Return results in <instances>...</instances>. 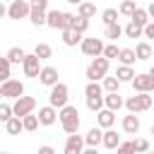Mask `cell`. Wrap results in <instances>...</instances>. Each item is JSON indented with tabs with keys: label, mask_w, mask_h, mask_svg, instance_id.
Listing matches in <instances>:
<instances>
[{
	"label": "cell",
	"mask_w": 154,
	"mask_h": 154,
	"mask_svg": "<svg viewBox=\"0 0 154 154\" xmlns=\"http://www.w3.org/2000/svg\"><path fill=\"white\" fill-rule=\"evenodd\" d=\"M58 120H60V125H63V130L70 135V132H77L79 130V111H77V106H70V103H65L63 108H58Z\"/></svg>",
	"instance_id": "6da1fadb"
},
{
	"label": "cell",
	"mask_w": 154,
	"mask_h": 154,
	"mask_svg": "<svg viewBox=\"0 0 154 154\" xmlns=\"http://www.w3.org/2000/svg\"><path fill=\"white\" fill-rule=\"evenodd\" d=\"M152 103L154 99L149 96V91H137L123 101V108H128V113H142V111H149Z\"/></svg>",
	"instance_id": "7a4b0ae2"
},
{
	"label": "cell",
	"mask_w": 154,
	"mask_h": 154,
	"mask_svg": "<svg viewBox=\"0 0 154 154\" xmlns=\"http://www.w3.org/2000/svg\"><path fill=\"white\" fill-rule=\"evenodd\" d=\"M75 22V14L72 12H63V10H46V26L51 29H70Z\"/></svg>",
	"instance_id": "3957f363"
},
{
	"label": "cell",
	"mask_w": 154,
	"mask_h": 154,
	"mask_svg": "<svg viewBox=\"0 0 154 154\" xmlns=\"http://www.w3.org/2000/svg\"><path fill=\"white\" fill-rule=\"evenodd\" d=\"M108 58H103V55H96V58H91V63H89V67H87V79L89 82H101L106 75H108Z\"/></svg>",
	"instance_id": "277c9868"
},
{
	"label": "cell",
	"mask_w": 154,
	"mask_h": 154,
	"mask_svg": "<svg viewBox=\"0 0 154 154\" xmlns=\"http://www.w3.org/2000/svg\"><path fill=\"white\" fill-rule=\"evenodd\" d=\"M48 89H51V91H48V103L55 106V108H63V106L67 103V99H70V89H67V84L55 82V84L48 87Z\"/></svg>",
	"instance_id": "5b68a950"
},
{
	"label": "cell",
	"mask_w": 154,
	"mask_h": 154,
	"mask_svg": "<svg viewBox=\"0 0 154 154\" xmlns=\"http://www.w3.org/2000/svg\"><path fill=\"white\" fill-rule=\"evenodd\" d=\"M34 108H36V99L34 96H17L14 99V103H12V113L14 116H26V113H34Z\"/></svg>",
	"instance_id": "8992f818"
},
{
	"label": "cell",
	"mask_w": 154,
	"mask_h": 154,
	"mask_svg": "<svg viewBox=\"0 0 154 154\" xmlns=\"http://www.w3.org/2000/svg\"><path fill=\"white\" fill-rule=\"evenodd\" d=\"M0 94H2L5 99H17V96L24 94V82L10 77V79H5V82L0 84Z\"/></svg>",
	"instance_id": "52a82bcc"
},
{
	"label": "cell",
	"mask_w": 154,
	"mask_h": 154,
	"mask_svg": "<svg viewBox=\"0 0 154 154\" xmlns=\"http://www.w3.org/2000/svg\"><path fill=\"white\" fill-rule=\"evenodd\" d=\"M79 48H82V53H84L87 58H96V55H101V51H103V41H101V38H84V36H82Z\"/></svg>",
	"instance_id": "ba28073f"
},
{
	"label": "cell",
	"mask_w": 154,
	"mask_h": 154,
	"mask_svg": "<svg viewBox=\"0 0 154 154\" xmlns=\"http://www.w3.org/2000/svg\"><path fill=\"white\" fill-rule=\"evenodd\" d=\"M22 70H24V77H38V70H41V58L36 53H26L24 60H22Z\"/></svg>",
	"instance_id": "9c48e42d"
},
{
	"label": "cell",
	"mask_w": 154,
	"mask_h": 154,
	"mask_svg": "<svg viewBox=\"0 0 154 154\" xmlns=\"http://www.w3.org/2000/svg\"><path fill=\"white\" fill-rule=\"evenodd\" d=\"M130 84H132V89L135 91H154V77L149 75V72H142V75H135L132 79H130Z\"/></svg>",
	"instance_id": "30bf717a"
},
{
	"label": "cell",
	"mask_w": 154,
	"mask_h": 154,
	"mask_svg": "<svg viewBox=\"0 0 154 154\" xmlns=\"http://www.w3.org/2000/svg\"><path fill=\"white\" fill-rule=\"evenodd\" d=\"M29 2L26 0H12V5L7 7V17L10 19H26L29 17Z\"/></svg>",
	"instance_id": "8fae6325"
},
{
	"label": "cell",
	"mask_w": 154,
	"mask_h": 154,
	"mask_svg": "<svg viewBox=\"0 0 154 154\" xmlns=\"http://www.w3.org/2000/svg\"><path fill=\"white\" fill-rule=\"evenodd\" d=\"M36 116H38V125L51 128V125H55V123H58V108H55V106H51V103H48V106H41Z\"/></svg>",
	"instance_id": "7c38bea8"
},
{
	"label": "cell",
	"mask_w": 154,
	"mask_h": 154,
	"mask_svg": "<svg viewBox=\"0 0 154 154\" xmlns=\"http://www.w3.org/2000/svg\"><path fill=\"white\" fill-rule=\"evenodd\" d=\"M84 152V135L70 132L65 140V154H82Z\"/></svg>",
	"instance_id": "4fadbf2b"
},
{
	"label": "cell",
	"mask_w": 154,
	"mask_h": 154,
	"mask_svg": "<svg viewBox=\"0 0 154 154\" xmlns=\"http://www.w3.org/2000/svg\"><path fill=\"white\" fill-rule=\"evenodd\" d=\"M58 67H53V65H41V70H38V82L43 84V87H53L55 82H58Z\"/></svg>",
	"instance_id": "5bb4252c"
},
{
	"label": "cell",
	"mask_w": 154,
	"mask_h": 154,
	"mask_svg": "<svg viewBox=\"0 0 154 154\" xmlns=\"http://www.w3.org/2000/svg\"><path fill=\"white\" fill-rule=\"evenodd\" d=\"M96 123H99V128H113V123H116V111H111V108H99L96 111Z\"/></svg>",
	"instance_id": "9a60e30c"
},
{
	"label": "cell",
	"mask_w": 154,
	"mask_h": 154,
	"mask_svg": "<svg viewBox=\"0 0 154 154\" xmlns=\"http://www.w3.org/2000/svg\"><path fill=\"white\" fill-rule=\"evenodd\" d=\"M123 101H125V99H123L118 91H106V94H103V106L111 108V111H120V108H123Z\"/></svg>",
	"instance_id": "2e32d148"
},
{
	"label": "cell",
	"mask_w": 154,
	"mask_h": 154,
	"mask_svg": "<svg viewBox=\"0 0 154 154\" xmlns=\"http://www.w3.org/2000/svg\"><path fill=\"white\" fill-rule=\"evenodd\" d=\"M123 132H128V135H137L140 132V118L135 113L123 116Z\"/></svg>",
	"instance_id": "e0dca14e"
},
{
	"label": "cell",
	"mask_w": 154,
	"mask_h": 154,
	"mask_svg": "<svg viewBox=\"0 0 154 154\" xmlns=\"http://www.w3.org/2000/svg\"><path fill=\"white\" fill-rule=\"evenodd\" d=\"M101 144H103L106 149H116V147L120 144V135H118L113 128H106V130H103V137H101Z\"/></svg>",
	"instance_id": "ac0fdd59"
},
{
	"label": "cell",
	"mask_w": 154,
	"mask_h": 154,
	"mask_svg": "<svg viewBox=\"0 0 154 154\" xmlns=\"http://www.w3.org/2000/svg\"><path fill=\"white\" fill-rule=\"evenodd\" d=\"M101 137H103V128H91L87 135H84V147H99L101 144Z\"/></svg>",
	"instance_id": "d6986e66"
},
{
	"label": "cell",
	"mask_w": 154,
	"mask_h": 154,
	"mask_svg": "<svg viewBox=\"0 0 154 154\" xmlns=\"http://www.w3.org/2000/svg\"><path fill=\"white\" fill-rule=\"evenodd\" d=\"M5 130H7V135H19V132L24 130V125H22V118L12 113V118H7V120H5Z\"/></svg>",
	"instance_id": "ffe728a7"
},
{
	"label": "cell",
	"mask_w": 154,
	"mask_h": 154,
	"mask_svg": "<svg viewBox=\"0 0 154 154\" xmlns=\"http://www.w3.org/2000/svg\"><path fill=\"white\" fill-rule=\"evenodd\" d=\"M79 41H82V34H79V31H75V29H63V43H65V46L72 48V46H77Z\"/></svg>",
	"instance_id": "44dd1931"
},
{
	"label": "cell",
	"mask_w": 154,
	"mask_h": 154,
	"mask_svg": "<svg viewBox=\"0 0 154 154\" xmlns=\"http://www.w3.org/2000/svg\"><path fill=\"white\" fill-rule=\"evenodd\" d=\"M24 55H26V53H24V48H19V46H12V48L7 51V55H5V58L10 60V65H22Z\"/></svg>",
	"instance_id": "7402d4cb"
},
{
	"label": "cell",
	"mask_w": 154,
	"mask_h": 154,
	"mask_svg": "<svg viewBox=\"0 0 154 154\" xmlns=\"http://www.w3.org/2000/svg\"><path fill=\"white\" fill-rule=\"evenodd\" d=\"M77 14H79V17H87V19H91V17L96 14V5H94V2H87V0H82V2L77 5Z\"/></svg>",
	"instance_id": "603a6c76"
},
{
	"label": "cell",
	"mask_w": 154,
	"mask_h": 154,
	"mask_svg": "<svg viewBox=\"0 0 154 154\" xmlns=\"http://www.w3.org/2000/svg\"><path fill=\"white\" fill-rule=\"evenodd\" d=\"M116 60H120L123 65H135V60H137V55H135V48H120Z\"/></svg>",
	"instance_id": "cb8c5ba5"
},
{
	"label": "cell",
	"mask_w": 154,
	"mask_h": 154,
	"mask_svg": "<svg viewBox=\"0 0 154 154\" xmlns=\"http://www.w3.org/2000/svg\"><path fill=\"white\" fill-rule=\"evenodd\" d=\"M103 36H106V38H111V41H118V38L123 36V26H120L118 22H113V24H106V31H103Z\"/></svg>",
	"instance_id": "d4e9b609"
},
{
	"label": "cell",
	"mask_w": 154,
	"mask_h": 154,
	"mask_svg": "<svg viewBox=\"0 0 154 154\" xmlns=\"http://www.w3.org/2000/svg\"><path fill=\"white\" fill-rule=\"evenodd\" d=\"M123 34H125L128 38H142V26H140V24H135V22L130 19V22L123 26Z\"/></svg>",
	"instance_id": "484cf974"
},
{
	"label": "cell",
	"mask_w": 154,
	"mask_h": 154,
	"mask_svg": "<svg viewBox=\"0 0 154 154\" xmlns=\"http://www.w3.org/2000/svg\"><path fill=\"white\" fill-rule=\"evenodd\" d=\"M135 55H137V60H149L152 58V46L147 41H140L135 46Z\"/></svg>",
	"instance_id": "4316f807"
},
{
	"label": "cell",
	"mask_w": 154,
	"mask_h": 154,
	"mask_svg": "<svg viewBox=\"0 0 154 154\" xmlns=\"http://www.w3.org/2000/svg\"><path fill=\"white\" fill-rule=\"evenodd\" d=\"M116 77L120 79V84H123V82H130V79L135 77V70H132V65H123V63H120V67L116 70Z\"/></svg>",
	"instance_id": "83f0119b"
},
{
	"label": "cell",
	"mask_w": 154,
	"mask_h": 154,
	"mask_svg": "<svg viewBox=\"0 0 154 154\" xmlns=\"http://www.w3.org/2000/svg\"><path fill=\"white\" fill-rule=\"evenodd\" d=\"M22 125H24V130H26V132H34V130L38 128V116H34V113L22 116Z\"/></svg>",
	"instance_id": "f1b7e54d"
},
{
	"label": "cell",
	"mask_w": 154,
	"mask_h": 154,
	"mask_svg": "<svg viewBox=\"0 0 154 154\" xmlns=\"http://www.w3.org/2000/svg\"><path fill=\"white\" fill-rule=\"evenodd\" d=\"M130 19H132L135 24H140V26H144V24L149 22V14H147V10H142V7H135V12L130 14Z\"/></svg>",
	"instance_id": "f546056e"
},
{
	"label": "cell",
	"mask_w": 154,
	"mask_h": 154,
	"mask_svg": "<svg viewBox=\"0 0 154 154\" xmlns=\"http://www.w3.org/2000/svg\"><path fill=\"white\" fill-rule=\"evenodd\" d=\"M101 82H103V84H101V87H103V91H118V89H120V79H118L116 75H113V77H108V75H106Z\"/></svg>",
	"instance_id": "4dcf8cb0"
},
{
	"label": "cell",
	"mask_w": 154,
	"mask_h": 154,
	"mask_svg": "<svg viewBox=\"0 0 154 154\" xmlns=\"http://www.w3.org/2000/svg\"><path fill=\"white\" fill-rule=\"evenodd\" d=\"M118 17H120V12H118L116 7H108V10L101 12V22H103V24H113V22H118Z\"/></svg>",
	"instance_id": "1f68e13d"
},
{
	"label": "cell",
	"mask_w": 154,
	"mask_h": 154,
	"mask_svg": "<svg viewBox=\"0 0 154 154\" xmlns=\"http://www.w3.org/2000/svg\"><path fill=\"white\" fill-rule=\"evenodd\" d=\"M29 19L34 26H46V12L41 10H29Z\"/></svg>",
	"instance_id": "d6a6232c"
},
{
	"label": "cell",
	"mask_w": 154,
	"mask_h": 154,
	"mask_svg": "<svg viewBox=\"0 0 154 154\" xmlns=\"http://www.w3.org/2000/svg\"><path fill=\"white\" fill-rule=\"evenodd\" d=\"M70 29H75V31H79V34H84V31L89 29V19H87V17L75 14V22H72V26H70Z\"/></svg>",
	"instance_id": "836d02e7"
},
{
	"label": "cell",
	"mask_w": 154,
	"mask_h": 154,
	"mask_svg": "<svg viewBox=\"0 0 154 154\" xmlns=\"http://www.w3.org/2000/svg\"><path fill=\"white\" fill-rule=\"evenodd\" d=\"M84 96H103V87L99 82H89L84 87Z\"/></svg>",
	"instance_id": "e575fe53"
},
{
	"label": "cell",
	"mask_w": 154,
	"mask_h": 154,
	"mask_svg": "<svg viewBox=\"0 0 154 154\" xmlns=\"http://www.w3.org/2000/svg\"><path fill=\"white\" fill-rule=\"evenodd\" d=\"M135 7H137V2H135V0H123V2H120V7H118V12H120L123 17H128V19H130V14L135 12Z\"/></svg>",
	"instance_id": "d590c367"
},
{
	"label": "cell",
	"mask_w": 154,
	"mask_h": 154,
	"mask_svg": "<svg viewBox=\"0 0 154 154\" xmlns=\"http://www.w3.org/2000/svg\"><path fill=\"white\" fill-rule=\"evenodd\" d=\"M34 53H36V55H38L41 60H46V58H51V55H53V48H51L48 43H36Z\"/></svg>",
	"instance_id": "8d00e7d4"
},
{
	"label": "cell",
	"mask_w": 154,
	"mask_h": 154,
	"mask_svg": "<svg viewBox=\"0 0 154 154\" xmlns=\"http://www.w3.org/2000/svg\"><path fill=\"white\" fill-rule=\"evenodd\" d=\"M118 51H120V48H118V46H116V41H113V43H106V46H103L101 55H103V58H108V60H113V58H118Z\"/></svg>",
	"instance_id": "74e56055"
},
{
	"label": "cell",
	"mask_w": 154,
	"mask_h": 154,
	"mask_svg": "<svg viewBox=\"0 0 154 154\" xmlns=\"http://www.w3.org/2000/svg\"><path fill=\"white\" fill-rule=\"evenodd\" d=\"M87 108L89 111H99V108H103V96H87Z\"/></svg>",
	"instance_id": "f35d334b"
},
{
	"label": "cell",
	"mask_w": 154,
	"mask_h": 154,
	"mask_svg": "<svg viewBox=\"0 0 154 154\" xmlns=\"http://www.w3.org/2000/svg\"><path fill=\"white\" fill-rule=\"evenodd\" d=\"M10 67H12V65H10V60H7V58H2V60H0V84H2L5 79H10V77H12V75H10Z\"/></svg>",
	"instance_id": "ab89813d"
},
{
	"label": "cell",
	"mask_w": 154,
	"mask_h": 154,
	"mask_svg": "<svg viewBox=\"0 0 154 154\" xmlns=\"http://www.w3.org/2000/svg\"><path fill=\"white\" fill-rule=\"evenodd\" d=\"M132 152H149V140H144V137L132 140Z\"/></svg>",
	"instance_id": "60d3db41"
},
{
	"label": "cell",
	"mask_w": 154,
	"mask_h": 154,
	"mask_svg": "<svg viewBox=\"0 0 154 154\" xmlns=\"http://www.w3.org/2000/svg\"><path fill=\"white\" fill-rule=\"evenodd\" d=\"M7 118H12V106L10 103H0V123H5Z\"/></svg>",
	"instance_id": "b9f144b4"
},
{
	"label": "cell",
	"mask_w": 154,
	"mask_h": 154,
	"mask_svg": "<svg viewBox=\"0 0 154 154\" xmlns=\"http://www.w3.org/2000/svg\"><path fill=\"white\" fill-rule=\"evenodd\" d=\"M29 7H31V10L46 12V10H48V0H29Z\"/></svg>",
	"instance_id": "7bdbcfd3"
},
{
	"label": "cell",
	"mask_w": 154,
	"mask_h": 154,
	"mask_svg": "<svg viewBox=\"0 0 154 154\" xmlns=\"http://www.w3.org/2000/svg\"><path fill=\"white\" fill-rule=\"evenodd\" d=\"M142 36H144V38H154V19H149V22L142 26Z\"/></svg>",
	"instance_id": "ee69618b"
},
{
	"label": "cell",
	"mask_w": 154,
	"mask_h": 154,
	"mask_svg": "<svg viewBox=\"0 0 154 154\" xmlns=\"http://www.w3.org/2000/svg\"><path fill=\"white\" fill-rule=\"evenodd\" d=\"M116 152H120V154H130V152H132V142H120V144L116 147Z\"/></svg>",
	"instance_id": "f6af8a7d"
},
{
	"label": "cell",
	"mask_w": 154,
	"mask_h": 154,
	"mask_svg": "<svg viewBox=\"0 0 154 154\" xmlns=\"http://www.w3.org/2000/svg\"><path fill=\"white\" fill-rule=\"evenodd\" d=\"M55 149L51 147V144H43V147H38V154H53Z\"/></svg>",
	"instance_id": "bcb514c9"
},
{
	"label": "cell",
	"mask_w": 154,
	"mask_h": 154,
	"mask_svg": "<svg viewBox=\"0 0 154 154\" xmlns=\"http://www.w3.org/2000/svg\"><path fill=\"white\" fill-rule=\"evenodd\" d=\"M147 14H149V19H154V0L149 2V7H147Z\"/></svg>",
	"instance_id": "7dc6e473"
},
{
	"label": "cell",
	"mask_w": 154,
	"mask_h": 154,
	"mask_svg": "<svg viewBox=\"0 0 154 154\" xmlns=\"http://www.w3.org/2000/svg\"><path fill=\"white\" fill-rule=\"evenodd\" d=\"M2 17H7V7L0 2V19H2Z\"/></svg>",
	"instance_id": "c3c4849f"
},
{
	"label": "cell",
	"mask_w": 154,
	"mask_h": 154,
	"mask_svg": "<svg viewBox=\"0 0 154 154\" xmlns=\"http://www.w3.org/2000/svg\"><path fill=\"white\" fill-rule=\"evenodd\" d=\"M67 2H70V5H79L82 0H67Z\"/></svg>",
	"instance_id": "681fc988"
},
{
	"label": "cell",
	"mask_w": 154,
	"mask_h": 154,
	"mask_svg": "<svg viewBox=\"0 0 154 154\" xmlns=\"http://www.w3.org/2000/svg\"><path fill=\"white\" fill-rule=\"evenodd\" d=\"M149 75H152V77H154V65H152V67H149Z\"/></svg>",
	"instance_id": "f907efd6"
},
{
	"label": "cell",
	"mask_w": 154,
	"mask_h": 154,
	"mask_svg": "<svg viewBox=\"0 0 154 154\" xmlns=\"http://www.w3.org/2000/svg\"><path fill=\"white\" fill-rule=\"evenodd\" d=\"M152 135H154V123H152Z\"/></svg>",
	"instance_id": "816d5d0a"
},
{
	"label": "cell",
	"mask_w": 154,
	"mask_h": 154,
	"mask_svg": "<svg viewBox=\"0 0 154 154\" xmlns=\"http://www.w3.org/2000/svg\"><path fill=\"white\" fill-rule=\"evenodd\" d=\"M152 58H154V48H152Z\"/></svg>",
	"instance_id": "f5cc1de1"
},
{
	"label": "cell",
	"mask_w": 154,
	"mask_h": 154,
	"mask_svg": "<svg viewBox=\"0 0 154 154\" xmlns=\"http://www.w3.org/2000/svg\"><path fill=\"white\" fill-rule=\"evenodd\" d=\"M0 60H2V55H0Z\"/></svg>",
	"instance_id": "db71d44e"
},
{
	"label": "cell",
	"mask_w": 154,
	"mask_h": 154,
	"mask_svg": "<svg viewBox=\"0 0 154 154\" xmlns=\"http://www.w3.org/2000/svg\"><path fill=\"white\" fill-rule=\"evenodd\" d=\"M0 99H2V94H0Z\"/></svg>",
	"instance_id": "11a10c76"
},
{
	"label": "cell",
	"mask_w": 154,
	"mask_h": 154,
	"mask_svg": "<svg viewBox=\"0 0 154 154\" xmlns=\"http://www.w3.org/2000/svg\"><path fill=\"white\" fill-rule=\"evenodd\" d=\"M135 2H137V0H135Z\"/></svg>",
	"instance_id": "9f6ffc18"
}]
</instances>
